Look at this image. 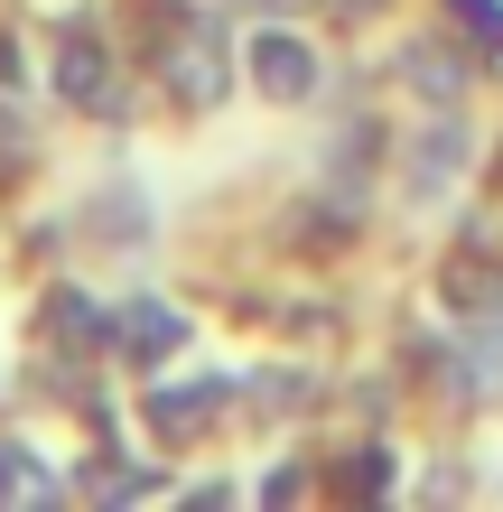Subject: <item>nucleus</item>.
<instances>
[{
  "label": "nucleus",
  "instance_id": "nucleus-13",
  "mask_svg": "<svg viewBox=\"0 0 503 512\" xmlns=\"http://www.w3.org/2000/svg\"><path fill=\"white\" fill-rule=\"evenodd\" d=\"M19 149H28V122H19V103H10V112H0V159H19Z\"/></svg>",
  "mask_w": 503,
  "mask_h": 512
},
{
  "label": "nucleus",
  "instance_id": "nucleus-11",
  "mask_svg": "<svg viewBox=\"0 0 503 512\" xmlns=\"http://www.w3.org/2000/svg\"><path fill=\"white\" fill-rule=\"evenodd\" d=\"M448 28H466L485 56H503V0H448Z\"/></svg>",
  "mask_w": 503,
  "mask_h": 512
},
{
  "label": "nucleus",
  "instance_id": "nucleus-8",
  "mask_svg": "<svg viewBox=\"0 0 503 512\" xmlns=\"http://www.w3.org/2000/svg\"><path fill=\"white\" fill-rule=\"evenodd\" d=\"M401 66H410V94H429V103H457V94H466V56H448L438 38H420Z\"/></svg>",
  "mask_w": 503,
  "mask_h": 512
},
{
  "label": "nucleus",
  "instance_id": "nucleus-7",
  "mask_svg": "<svg viewBox=\"0 0 503 512\" xmlns=\"http://www.w3.org/2000/svg\"><path fill=\"white\" fill-rule=\"evenodd\" d=\"M122 345L131 354H177V345H187V317H177L168 298H131V308H122Z\"/></svg>",
  "mask_w": 503,
  "mask_h": 512
},
{
  "label": "nucleus",
  "instance_id": "nucleus-12",
  "mask_svg": "<svg viewBox=\"0 0 503 512\" xmlns=\"http://www.w3.org/2000/svg\"><path fill=\"white\" fill-rule=\"evenodd\" d=\"M382 485H392V457H382V447H364V457H345V466H336V494H354V503L382 494Z\"/></svg>",
  "mask_w": 503,
  "mask_h": 512
},
{
  "label": "nucleus",
  "instance_id": "nucleus-1",
  "mask_svg": "<svg viewBox=\"0 0 503 512\" xmlns=\"http://www.w3.org/2000/svg\"><path fill=\"white\" fill-rule=\"evenodd\" d=\"M159 66H168V94L187 112H205V103H224V84H233V47H224L215 19H177L168 47H159Z\"/></svg>",
  "mask_w": 503,
  "mask_h": 512
},
{
  "label": "nucleus",
  "instance_id": "nucleus-10",
  "mask_svg": "<svg viewBox=\"0 0 503 512\" xmlns=\"http://www.w3.org/2000/svg\"><path fill=\"white\" fill-rule=\"evenodd\" d=\"M0 503H56V475L28 447H0Z\"/></svg>",
  "mask_w": 503,
  "mask_h": 512
},
{
  "label": "nucleus",
  "instance_id": "nucleus-5",
  "mask_svg": "<svg viewBox=\"0 0 503 512\" xmlns=\"http://www.w3.org/2000/svg\"><path fill=\"white\" fill-rule=\"evenodd\" d=\"M466 159H476V149H466V131L457 122H438V131H420V149H410V196L420 205H438L466 177Z\"/></svg>",
  "mask_w": 503,
  "mask_h": 512
},
{
  "label": "nucleus",
  "instance_id": "nucleus-9",
  "mask_svg": "<svg viewBox=\"0 0 503 512\" xmlns=\"http://www.w3.org/2000/svg\"><path fill=\"white\" fill-rule=\"evenodd\" d=\"M448 308L457 317H494L503 308V280H494L485 261H448Z\"/></svg>",
  "mask_w": 503,
  "mask_h": 512
},
{
  "label": "nucleus",
  "instance_id": "nucleus-3",
  "mask_svg": "<svg viewBox=\"0 0 503 512\" xmlns=\"http://www.w3.org/2000/svg\"><path fill=\"white\" fill-rule=\"evenodd\" d=\"M252 84L271 103H308L317 94V47L289 38V28H261V38H252Z\"/></svg>",
  "mask_w": 503,
  "mask_h": 512
},
{
  "label": "nucleus",
  "instance_id": "nucleus-2",
  "mask_svg": "<svg viewBox=\"0 0 503 512\" xmlns=\"http://www.w3.org/2000/svg\"><path fill=\"white\" fill-rule=\"evenodd\" d=\"M438 382L457 401H503V317H476L438 345Z\"/></svg>",
  "mask_w": 503,
  "mask_h": 512
},
{
  "label": "nucleus",
  "instance_id": "nucleus-4",
  "mask_svg": "<svg viewBox=\"0 0 503 512\" xmlns=\"http://www.w3.org/2000/svg\"><path fill=\"white\" fill-rule=\"evenodd\" d=\"M56 94L66 103H84V112H112V56H103V38L94 28H66V56H56Z\"/></svg>",
  "mask_w": 503,
  "mask_h": 512
},
{
  "label": "nucleus",
  "instance_id": "nucleus-6",
  "mask_svg": "<svg viewBox=\"0 0 503 512\" xmlns=\"http://www.w3.org/2000/svg\"><path fill=\"white\" fill-rule=\"evenodd\" d=\"M215 401H224V382H177V391H150V429H159V438H187V429H205V419H215Z\"/></svg>",
  "mask_w": 503,
  "mask_h": 512
}]
</instances>
